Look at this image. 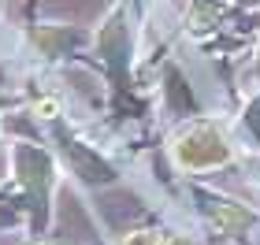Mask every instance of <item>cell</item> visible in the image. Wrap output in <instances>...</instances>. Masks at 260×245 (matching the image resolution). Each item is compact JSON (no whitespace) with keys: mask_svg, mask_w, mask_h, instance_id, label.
Instances as JSON below:
<instances>
[{"mask_svg":"<svg viewBox=\"0 0 260 245\" xmlns=\"http://www.w3.org/2000/svg\"><path fill=\"white\" fill-rule=\"evenodd\" d=\"M11 167H15V179L22 186V193H26L34 230H41L49 223V193H52V182H56V163L41 145L15 142L11 145Z\"/></svg>","mask_w":260,"mask_h":245,"instance_id":"cell-1","label":"cell"},{"mask_svg":"<svg viewBox=\"0 0 260 245\" xmlns=\"http://www.w3.org/2000/svg\"><path fill=\"white\" fill-rule=\"evenodd\" d=\"M171 149H175L179 167H186V171H208V167H219V163L231 160V145L223 142V134L208 123L186 126V130L175 137Z\"/></svg>","mask_w":260,"mask_h":245,"instance_id":"cell-2","label":"cell"},{"mask_svg":"<svg viewBox=\"0 0 260 245\" xmlns=\"http://www.w3.org/2000/svg\"><path fill=\"white\" fill-rule=\"evenodd\" d=\"M130 22H126V11L115 8L104 26L97 30V56L104 63V71L112 75L115 89H126V71H130Z\"/></svg>","mask_w":260,"mask_h":245,"instance_id":"cell-3","label":"cell"},{"mask_svg":"<svg viewBox=\"0 0 260 245\" xmlns=\"http://www.w3.org/2000/svg\"><path fill=\"white\" fill-rule=\"evenodd\" d=\"M56 142H60V149H63V156H67V163H71V171L78 174L82 182H89V186H104V182H112L115 179V167L108 160H101L93 149H86L82 142H75L63 126H56Z\"/></svg>","mask_w":260,"mask_h":245,"instance_id":"cell-4","label":"cell"},{"mask_svg":"<svg viewBox=\"0 0 260 245\" xmlns=\"http://www.w3.org/2000/svg\"><path fill=\"white\" fill-rule=\"evenodd\" d=\"M201 201V212H205L212 223H216V230H223V234H242L245 227H253V212L242 204L227 201V197H212V193H197Z\"/></svg>","mask_w":260,"mask_h":245,"instance_id":"cell-5","label":"cell"},{"mask_svg":"<svg viewBox=\"0 0 260 245\" xmlns=\"http://www.w3.org/2000/svg\"><path fill=\"white\" fill-rule=\"evenodd\" d=\"M89 38L75 26H56V22H49V26H34V45L41 49L45 60H63V56H71L75 49H82Z\"/></svg>","mask_w":260,"mask_h":245,"instance_id":"cell-6","label":"cell"},{"mask_svg":"<svg viewBox=\"0 0 260 245\" xmlns=\"http://www.w3.org/2000/svg\"><path fill=\"white\" fill-rule=\"evenodd\" d=\"M245 126H249V130L260 137V97L249 104V112H245Z\"/></svg>","mask_w":260,"mask_h":245,"instance_id":"cell-7","label":"cell"},{"mask_svg":"<svg viewBox=\"0 0 260 245\" xmlns=\"http://www.w3.org/2000/svg\"><path fill=\"white\" fill-rule=\"evenodd\" d=\"M15 223V204H0V230Z\"/></svg>","mask_w":260,"mask_h":245,"instance_id":"cell-8","label":"cell"},{"mask_svg":"<svg viewBox=\"0 0 260 245\" xmlns=\"http://www.w3.org/2000/svg\"><path fill=\"white\" fill-rule=\"evenodd\" d=\"M156 245H193L190 238H182V234H168V238H160Z\"/></svg>","mask_w":260,"mask_h":245,"instance_id":"cell-9","label":"cell"},{"mask_svg":"<svg viewBox=\"0 0 260 245\" xmlns=\"http://www.w3.org/2000/svg\"><path fill=\"white\" fill-rule=\"evenodd\" d=\"M126 245H156V241H152V234H134Z\"/></svg>","mask_w":260,"mask_h":245,"instance_id":"cell-10","label":"cell"},{"mask_svg":"<svg viewBox=\"0 0 260 245\" xmlns=\"http://www.w3.org/2000/svg\"><path fill=\"white\" fill-rule=\"evenodd\" d=\"M41 245H45V241H41Z\"/></svg>","mask_w":260,"mask_h":245,"instance_id":"cell-11","label":"cell"}]
</instances>
